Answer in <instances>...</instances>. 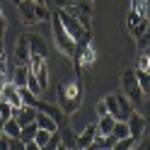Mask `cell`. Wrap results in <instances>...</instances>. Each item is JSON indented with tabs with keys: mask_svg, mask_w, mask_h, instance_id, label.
<instances>
[{
	"mask_svg": "<svg viewBox=\"0 0 150 150\" xmlns=\"http://www.w3.org/2000/svg\"><path fill=\"white\" fill-rule=\"evenodd\" d=\"M133 75H136V80H138L140 92L148 97V92H150V73L148 70H133Z\"/></svg>",
	"mask_w": 150,
	"mask_h": 150,
	"instance_id": "d6986e66",
	"label": "cell"
},
{
	"mask_svg": "<svg viewBox=\"0 0 150 150\" xmlns=\"http://www.w3.org/2000/svg\"><path fill=\"white\" fill-rule=\"evenodd\" d=\"M36 111H44V114H46V116H51V119H53L58 126L65 121V116H63V111L58 109V104H51V102H44V99H39V102H36Z\"/></svg>",
	"mask_w": 150,
	"mask_h": 150,
	"instance_id": "7c38bea8",
	"label": "cell"
},
{
	"mask_svg": "<svg viewBox=\"0 0 150 150\" xmlns=\"http://www.w3.org/2000/svg\"><path fill=\"white\" fill-rule=\"evenodd\" d=\"M34 124H36V128H44V131H49V133H56V131H58V124H56L51 116H46L44 111H36Z\"/></svg>",
	"mask_w": 150,
	"mask_h": 150,
	"instance_id": "9a60e30c",
	"label": "cell"
},
{
	"mask_svg": "<svg viewBox=\"0 0 150 150\" xmlns=\"http://www.w3.org/2000/svg\"><path fill=\"white\" fill-rule=\"evenodd\" d=\"M56 17L61 20V27H63L65 32H68V36H70L73 41H78L80 36L85 34V27H82V24H80L78 20H75L73 15H68V12L63 10V7H58V12H56Z\"/></svg>",
	"mask_w": 150,
	"mask_h": 150,
	"instance_id": "8992f818",
	"label": "cell"
},
{
	"mask_svg": "<svg viewBox=\"0 0 150 150\" xmlns=\"http://www.w3.org/2000/svg\"><path fill=\"white\" fill-rule=\"evenodd\" d=\"M148 46H150V36L143 34L140 39H136V51L138 53H148Z\"/></svg>",
	"mask_w": 150,
	"mask_h": 150,
	"instance_id": "f546056e",
	"label": "cell"
},
{
	"mask_svg": "<svg viewBox=\"0 0 150 150\" xmlns=\"http://www.w3.org/2000/svg\"><path fill=\"white\" fill-rule=\"evenodd\" d=\"M58 133H61V143L68 148V150H73L75 148V131L70 128V124H65V121H63V124L58 126Z\"/></svg>",
	"mask_w": 150,
	"mask_h": 150,
	"instance_id": "2e32d148",
	"label": "cell"
},
{
	"mask_svg": "<svg viewBox=\"0 0 150 150\" xmlns=\"http://www.w3.org/2000/svg\"><path fill=\"white\" fill-rule=\"evenodd\" d=\"M27 75H29V68L27 65H15V70H12V82L17 87H22L24 82H27Z\"/></svg>",
	"mask_w": 150,
	"mask_h": 150,
	"instance_id": "ffe728a7",
	"label": "cell"
},
{
	"mask_svg": "<svg viewBox=\"0 0 150 150\" xmlns=\"http://www.w3.org/2000/svg\"><path fill=\"white\" fill-rule=\"evenodd\" d=\"M133 145H136V138L126 136V138H119V140H114V145H111L109 150H133Z\"/></svg>",
	"mask_w": 150,
	"mask_h": 150,
	"instance_id": "d4e9b609",
	"label": "cell"
},
{
	"mask_svg": "<svg viewBox=\"0 0 150 150\" xmlns=\"http://www.w3.org/2000/svg\"><path fill=\"white\" fill-rule=\"evenodd\" d=\"M24 150H39V145H36L34 140H29V143H24Z\"/></svg>",
	"mask_w": 150,
	"mask_h": 150,
	"instance_id": "8d00e7d4",
	"label": "cell"
},
{
	"mask_svg": "<svg viewBox=\"0 0 150 150\" xmlns=\"http://www.w3.org/2000/svg\"><path fill=\"white\" fill-rule=\"evenodd\" d=\"M95 136H97V126H95V124H87L80 133H75V148H78V150H85V148L92 143V138H95Z\"/></svg>",
	"mask_w": 150,
	"mask_h": 150,
	"instance_id": "4fadbf2b",
	"label": "cell"
},
{
	"mask_svg": "<svg viewBox=\"0 0 150 150\" xmlns=\"http://www.w3.org/2000/svg\"><path fill=\"white\" fill-rule=\"evenodd\" d=\"M34 116H36V107H27V104H22V107L12 109V119L20 124V128L27 126V124H32Z\"/></svg>",
	"mask_w": 150,
	"mask_h": 150,
	"instance_id": "8fae6325",
	"label": "cell"
},
{
	"mask_svg": "<svg viewBox=\"0 0 150 150\" xmlns=\"http://www.w3.org/2000/svg\"><path fill=\"white\" fill-rule=\"evenodd\" d=\"M0 126H3V119H0Z\"/></svg>",
	"mask_w": 150,
	"mask_h": 150,
	"instance_id": "60d3db41",
	"label": "cell"
},
{
	"mask_svg": "<svg viewBox=\"0 0 150 150\" xmlns=\"http://www.w3.org/2000/svg\"><path fill=\"white\" fill-rule=\"evenodd\" d=\"M0 119H3V124H5L7 119H12V107L7 104L5 99H0Z\"/></svg>",
	"mask_w": 150,
	"mask_h": 150,
	"instance_id": "4dcf8cb0",
	"label": "cell"
},
{
	"mask_svg": "<svg viewBox=\"0 0 150 150\" xmlns=\"http://www.w3.org/2000/svg\"><path fill=\"white\" fill-rule=\"evenodd\" d=\"M114 140H116L114 136H102V133H97L85 150H109L111 145H114Z\"/></svg>",
	"mask_w": 150,
	"mask_h": 150,
	"instance_id": "5bb4252c",
	"label": "cell"
},
{
	"mask_svg": "<svg viewBox=\"0 0 150 150\" xmlns=\"http://www.w3.org/2000/svg\"><path fill=\"white\" fill-rule=\"evenodd\" d=\"M5 82H7V75H5V73H0V90L5 87Z\"/></svg>",
	"mask_w": 150,
	"mask_h": 150,
	"instance_id": "74e56055",
	"label": "cell"
},
{
	"mask_svg": "<svg viewBox=\"0 0 150 150\" xmlns=\"http://www.w3.org/2000/svg\"><path fill=\"white\" fill-rule=\"evenodd\" d=\"M0 131H3V136H7V138H17L20 136V124H17L15 119H7L3 126H0Z\"/></svg>",
	"mask_w": 150,
	"mask_h": 150,
	"instance_id": "44dd1931",
	"label": "cell"
},
{
	"mask_svg": "<svg viewBox=\"0 0 150 150\" xmlns=\"http://www.w3.org/2000/svg\"><path fill=\"white\" fill-rule=\"evenodd\" d=\"M114 116H109V114H104V116H97V133H102V136H109L111 133V128H114Z\"/></svg>",
	"mask_w": 150,
	"mask_h": 150,
	"instance_id": "ac0fdd59",
	"label": "cell"
},
{
	"mask_svg": "<svg viewBox=\"0 0 150 150\" xmlns=\"http://www.w3.org/2000/svg\"><path fill=\"white\" fill-rule=\"evenodd\" d=\"M0 99H5L7 104H10L12 109H17V107H22V99H20V92H17V85L12 80H7L5 82V87L0 90Z\"/></svg>",
	"mask_w": 150,
	"mask_h": 150,
	"instance_id": "30bf717a",
	"label": "cell"
},
{
	"mask_svg": "<svg viewBox=\"0 0 150 150\" xmlns=\"http://www.w3.org/2000/svg\"><path fill=\"white\" fill-rule=\"evenodd\" d=\"M49 138H51V133H49V131H44V128H36V133H34V143L39 145V148H41V145H44Z\"/></svg>",
	"mask_w": 150,
	"mask_h": 150,
	"instance_id": "1f68e13d",
	"label": "cell"
},
{
	"mask_svg": "<svg viewBox=\"0 0 150 150\" xmlns=\"http://www.w3.org/2000/svg\"><path fill=\"white\" fill-rule=\"evenodd\" d=\"M27 44H29V53H39L46 56V44L39 34H27Z\"/></svg>",
	"mask_w": 150,
	"mask_h": 150,
	"instance_id": "e0dca14e",
	"label": "cell"
},
{
	"mask_svg": "<svg viewBox=\"0 0 150 150\" xmlns=\"http://www.w3.org/2000/svg\"><path fill=\"white\" fill-rule=\"evenodd\" d=\"M10 150H24V143L20 138H10Z\"/></svg>",
	"mask_w": 150,
	"mask_h": 150,
	"instance_id": "836d02e7",
	"label": "cell"
},
{
	"mask_svg": "<svg viewBox=\"0 0 150 150\" xmlns=\"http://www.w3.org/2000/svg\"><path fill=\"white\" fill-rule=\"evenodd\" d=\"M12 58H15V65H27V63H29V44H27V34L17 36Z\"/></svg>",
	"mask_w": 150,
	"mask_h": 150,
	"instance_id": "9c48e42d",
	"label": "cell"
},
{
	"mask_svg": "<svg viewBox=\"0 0 150 150\" xmlns=\"http://www.w3.org/2000/svg\"><path fill=\"white\" fill-rule=\"evenodd\" d=\"M15 7H17V12H20L24 24H29V27L32 24H41L39 22V3H34V0H17Z\"/></svg>",
	"mask_w": 150,
	"mask_h": 150,
	"instance_id": "52a82bcc",
	"label": "cell"
},
{
	"mask_svg": "<svg viewBox=\"0 0 150 150\" xmlns=\"http://www.w3.org/2000/svg\"><path fill=\"white\" fill-rule=\"evenodd\" d=\"M133 70H150V53H138L136 56V68Z\"/></svg>",
	"mask_w": 150,
	"mask_h": 150,
	"instance_id": "4316f807",
	"label": "cell"
},
{
	"mask_svg": "<svg viewBox=\"0 0 150 150\" xmlns=\"http://www.w3.org/2000/svg\"><path fill=\"white\" fill-rule=\"evenodd\" d=\"M0 150H10V138L7 136H0Z\"/></svg>",
	"mask_w": 150,
	"mask_h": 150,
	"instance_id": "d590c367",
	"label": "cell"
},
{
	"mask_svg": "<svg viewBox=\"0 0 150 150\" xmlns=\"http://www.w3.org/2000/svg\"><path fill=\"white\" fill-rule=\"evenodd\" d=\"M131 12L148 20V0H131Z\"/></svg>",
	"mask_w": 150,
	"mask_h": 150,
	"instance_id": "603a6c76",
	"label": "cell"
},
{
	"mask_svg": "<svg viewBox=\"0 0 150 150\" xmlns=\"http://www.w3.org/2000/svg\"><path fill=\"white\" fill-rule=\"evenodd\" d=\"M34 3H44V0H34Z\"/></svg>",
	"mask_w": 150,
	"mask_h": 150,
	"instance_id": "ab89813d",
	"label": "cell"
},
{
	"mask_svg": "<svg viewBox=\"0 0 150 150\" xmlns=\"http://www.w3.org/2000/svg\"><path fill=\"white\" fill-rule=\"evenodd\" d=\"M0 136H3V131H0Z\"/></svg>",
	"mask_w": 150,
	"mask_h": 150,
	"instance_id": "7bdbcfd3",
	"label": "cell"
},
{
	"mask_svg": "<svg viewBox=\"0 0 150 150\" xmlns=\"http://www.w3.org/2000/svg\"><path fill=\"white\" fill-rule=\"evenodd\" d=\"M51 27H53V41H56V46H58V51L61 53H65L68 58H73V53H75V41L68 36V32L61 27V20L58 17H51Z\"/></svg>",
	"mask_w": 150,
	"mask_h": 150,
	"instance_id": "5b68a950",
	"label": "cell"
},
{
	"mask_svg": "<svg viewBox=\"0 0 150 150\" xmlns=\"http://www.w3.org/2000/svg\"><path fill=\"white\" fill-rule=\"evenodd\" d=\"M27 68H29V75L39 82V87L46 92V87H49V56L29 53V63H27Z\"/></svg>",
	"mask_w": 150,
	"mask_h": 150,
	"instance_id": "277c9868",
	"label": "cell"
},
{
	"mask_svg": "<svg viewBox=\"0 0 150 150\" xmlns=\"http://www.w3.org/2000/svg\"><path fill=\"white\" fill-rule=\"evenodd\" d=\"M126 126H128V136L138 140V138L148 131V119H145L143 114H138V111H133V114L126 119Z\"/></svg>",
	"mask_w": 150,
	"mask_h": 150,
	"instance_id": "ba28073f",
	"label": "cell"
},
{
	"mask_svg": "<svg viewBox=\"0 0 150 150\" xmlns=\"http://www.w3.org/2000/svg\"><path fill=\"white\" fill-rule=\"evenodd\" d=\"M90 3H95V0H90Z\"/></svg>",
	"mask_w": 150,
	"mask_h": 150,
	"instance_id": "b9f144b4",
	"label": "cell"
},
{
	"mask_svg": "<svg viewBox=\"0 0 150 150\" xmlns=\"http://www.w3.org/2000/svg\"><path fill=\"white\" fill-rule=\"evenodd\" d=\"M104 104H107V114H109V116H114L116 121H126V119L136 111V107L126 99L124 92H114V95H107V97H104Z\"/></svg>",
	"mask_w": 150,
	"mask_h": 150,
	"instance_id": "7a4b0ae2",
	"label": "cell"
},
{
	"mask_svg": "<svg viewBox=\"0 0 150 150\" xmlns=\"http://www.w3.org/2000/svg\"><path fill=\"white\" fill-rule=\"evenodd\" d=\"M121 92L126 95V99H128L133 107H143L145 102H148V97H145L143 92H140V87H138V80H136L133 70H124V75H121Z\"/></svg>",
	"mask_w": 150,
	"mask_h": 150,
	"instance_id": "3957f363",
	"label": "cell"
},
{
	"mask_svg": "<svg viewBox=\"0 0 150 150\" xmlns=\"http://www.w3.org/2000/svg\"><path fill=\"white\" fill-rule=\"evenodd\" d=\"M75 7H78V10L80 12H85V15H90L92 17V12H95V5H92L90 3V0H75V3H73Z\"/></svg>",
	"mask_w": 150,
	"mask_h": 150,
	"instance_id": "f1b7e54d",
	"label": "cell"
},
{
	"mask_svg": "<svg viewBox=\"0 0 150 150\" xmlns=\"http://www.w3.org/2000/svg\"><path fill=\"white\" fill-rule=\"evenodd\" d=\"M17 92H20V99H22V104H27V107H36L39 97H36L34 92H29L24 85H22V87H17Z\"/></svg>",
	"mask_w": 150,
	"mask_h": 150,
	"instance_id": "7402d4cb",
	"label": "cell"
},
{
	"mask_svg": "<svg viewBox=\"0 0 150 150\" xmlns=\"http://www.w3.org/2000/svg\"><path fill=\"white\" fill-rule=\"evenodd\" d=\"M148 27H150V22H148V20H140V22L133 27V29H128V32L133 34V39H140L143 34H148Z\"/></svg>",
	"mask_w": 150,
	"mask_h": 150,
	"instance_id": "83f0119b",
	"label": "cell"
},
{
	"mask_svg": "<svg viewBox=\"0 0 150 150\" xmlns=\"http://www.w3.org/2000/svg\"><path fill=\"white\" fill-rule=\"evenodd\" d=\"M140 20H143V17H138V15H133V12L128 10V17H126V29H133V27H136Z\"/></svg>",
	"mask_w": 150,
	"mask_h": 150,
	"instance_id": "d6a6232c",
	"label": "cell"
},
{
	"mask_svg": "<svg viewBox=\"0 0 150 150\" xmlns=\"http://www.w3.org/2000/svg\"><path fill=\"white\" fill-rule=\"evenodd\" d=\"M34 133H36V124L32 121V124H27V126L20 128V136L17 138H20L22 143H29V140H34Z\"/></svg>",
	"mask_w": 150,
	"mask_h": 150,
	"instance_id": "cb8c5ba5",
	"label": "cell"
},
{
	"mask_svg": "<svg viewBox=\"0 0 150 150\" xmlns=\"http://www.w3.org/2000/svg\"><path fill=\"white\" fill-rule=\"evenodd\" d=\"M109 136H114L116 140L119 138H126L128 136V126H126V121H114V128H111V133Z\"/></svg>",
	"mask_w": 150,
	"mask_h": 150,
	"instance_id": "484cf974",
	"label": "cell"
},
{
	"mask_svg": "<svg viewBox=\"0 0 150 150\" xmlns=\"http://www.w3.org/2000/svg\"><path fill=\"white\" fill-rule=\"evenodd\" d=\"M56 104L63 111V116H75L82 107V82L80 78H68V80H61L58 82V90H56Z\"/></svg>",
	"mask_w": 150,
	"mask_h": 150,
	"instance_id": "6da1fadb",
	"label": "cell"
},
{
	"mask_svg": "<svg viewBox=\"0 0 150 150\" xmlns=\"http://www.w3.org/2000/svg\"><path fill=\"white\" fill-rule=\"evenodd\" d=\"M95 111H97V116H104V114H107V104H104V99H99V102H97Z\"/></svg>",
	"mask_w": 150,
	"mask_h": 150,
	"instance_id": "e575fe53",
	"label": "cell"
},
{
	"mask_svg": "<svg viewBox=\"0 0 150 150\" xmlns=\"http://www.w3.org/2000/svg\"><path fill=\"white\" fill-rule=\"evenodd\" d=\"M56 150H65V145H63V143H61V145H58V148H56Z\"/></svg>",
	"mask_w": 150,
	"mask_h": 150,
	"instance_id": "f35d334b",
	"label": "cell"
}]
</instances>
